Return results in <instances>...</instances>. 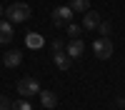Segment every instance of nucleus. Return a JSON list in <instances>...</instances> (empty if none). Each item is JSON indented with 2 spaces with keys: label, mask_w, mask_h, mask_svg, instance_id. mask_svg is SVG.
Listing matches in <instances>:
<instances>
[{
  "label": "nucleus",
  "mask_w": 125,
  "mask_h": 110,
  "mask_svg": "<svg viewBox=\"0 0 125 110\" xmlns=\"http://www.w3.org/2000/svg\"><path fill=\"white\" fill-rule=\"evenodd\" d=\"M25 43H28V48H33V50H38V48H43V38H40L38 33H28V38H25Z\"/></svg>",
  "instance_id": "11"
},
{
  "label": "nucleus",
  "mask_w": 125,
  "mask_h": 110,
  "mask_svg": "<svg viewBox=\"0 0 125 110\" xmlns=\"http://www.w3.org/2000/svg\"><path fill=\"white\" fill-rule=\"evenodd\" d=\"M3 63L8 68H18L20 63H23V53H20V50H8V53L3 55Z\"/></svg>",
  "instance_id": "10"
},
{
  "label": "nucleus",
  "mask_w": 125,
  "mask_h": 110,
  "mask_svg": "<svg viewBox=\"0 0 125 110\" xmlns=\"http://www.w3.org/2000/svg\"><path fill=\"white\" fill-rule=\"evenodd\" d=\"M0 15H3V5H0Z\"/></svg>",
  "instance_id": "19"
},
{
  "label": "nucleus",
  "mask_w": 125,
  "mask_h": 110,
  "mask_svg": "<svg viewBox=\"0 0 125 110\" xmlns=\"http://www.w3.org/2000/svg\"><path fill=\"white\" fill-rule=\"evenodd\" d=\"M100 15L95 13V10H85V18H83V28H85V30H95L98 25H100Z\"/></svg>",
  "instance_id": "7"
},
{
  "label": "nucleus",
  "mask_w": 125,
  "mask_h": 110,
  "mask_svg": "<svg viewBox=\"0 0 125 110\" xmlns=\"http://www.w3.org/2000/svg\"><path fill=\"white\" fill-rule=\"evenodd\" d=\"M113 50H115V45H113L110 38H98L95 43H93V53H95V58H100V60H108L113 55Z\"/></svg>",
  "instance_id": "2"
},
{
  "label": "nucleus",
  "mask_w": 125,
  "mask_h": 110,
  "mask_svg": "<svg viewBox=\"0 0 125 110\" xmlns=\"http://www.w3.org/2000/svg\"><path fill=\"white\" fill-rule=\"evenodd\" d=\"M10 105H13V103H10L5 95H0V110H10Z\"/></svg>",
  "instance_id": "16"
},
{
  "label": "nucleus",
  "mask_w": 125,
  "mask_h": 110,
  "mask_svg": "<svg viewBox=\"0 0 125 110\" xmlns=\"http://www.w3.org/2000/svg\"><path fill=\"white\" fill-rule=\"evenodd\" d=\"M70 20H73V10H70V5H60V8L53 10V23H55L58 28H65Z\"/></svg>",
  "instance_id": "4"
},
{
  "label": "nucleus",
  "mask_w": 125,
  "mask_h": 110,
  "mask_svg": "<svg viewBox=\"0 0 125 110\" xmlns=\"http://www.w3.org/2000/svg\"><path fill=\"white\" fill-rule=\"evenodd\" d=\"M10 110H33V105H30L28 100H15V103L10 105Z\"/></svg>",
  "instance_id": "15"
},
{
  "label": "nucleus",
  "mask_w": 125,
  "mask_h": 110,
  "mask_svg": "<svg viewBox=\"0 0 125 110\" xmlns=\"http://www.w3.org/2000/svg\"><path fill=\"white\" fill-rule=\"evenodd\" d=\"M13 38H15L13 23H10V20H0V45H10Z\"/></svg>",
  "instance_id": "5"
},
{
  "label": "nucleus",
  "mask_w": 125,
  "mask_h": 110,
  "mask_svg": "<svg viewBox=\"0 0 125 110\" xmlns=\"http://www.w3.org/2000/svg\"><path fill=\"white\" fill-rule=\"evenodd\" d=\"M53 63H55L60 70H68V68L73 65V58H70L68 53H62V50H55V53H53Z\"/></svg>",
  "instance_id": "8"
},
{
  "label": "nucleus",
  "mask_w": 125,
  "mask_h": 110,
  "mask_svg": "<svg viewBox=\"0 0 125 110\" xmlns=\"http://www.w3.org/2000/svg\"><path fill=\"white\" fill-rule=\"evenodd\" d=\"M18 93L23 95V98H30V95H38L40 93V83L35 78H23L18 83Z\"/></svg>",
  "instance_id": "3"
},
{
  "label": "nucleus",
  "mask_w": 125,
  "mask_h": 110,
  "mask_svg": "<svg viewBox=\"0 0 125 110\" xmlns=\"http://www.w3.org/2000/svg\"><path fill=\"white\" fill-rule=\"evenodd\" d=\"M62 48H65L62 40H53V53H55V50H62Z\"/></svg>",
  "instance_id": "17"
},
{
  "label": "nucleus",
  "mask_w": 125,
  "mask_h": 110,
  "mask_svg": "<svg viewBox=\"0 0 125 110\" xmlns=\"http://www.w3.org/2000/svg\"><path fill=\"white\" fill-rule=\"evenodd\" d=\"M38 95H40V105H43V108L50 110V108H55V105H58V95L53 93V90H40Z\"/></svg>",
  "instance_id": "9"
},
{
  "label": "nucleus",
  "mask_w": 125,
  "mask_h": 110,
  "mask_svg": "<svg viewBox=\"0 0 125 110\" xmlns=\"http://www.w3.org/2000/svg\"><path fill=\"white\" fill-rule=\"evenodd\" d=\"M115 108H125V98H115Z\"/></svg>",
  "instance_id": "18"
},
{
  "label": "nucleus",
  "mask_w": 125,
  "mask_h": 110,
  "mask_svg": "<svg viewBox=\"0 0 125 110\" xmlns=\"http://www.w3.org/2000/svg\"><path fill=\"white\" fill-rule=\"evenodd\" d=\"M95 30L100 33V38H110V30H113V25L108 23V20H100V25H98Z\"/></svg>",
  "instance_id": "14"
},
{
  "label": "nucleus",
  "mask_w": 125,
  "mask_h": 110,
  "mask_svg": "<svg viewBox=\"0 0 125 110\" xmlns=\"http://www.w3.org/2000/svg\"><path fill=\"white\" fill-rule=\"evenodd\" d=\"M65 30H68V35H70V38H80V33H83V25H78V23H73V20H70V23L65 25Z\"/></svg>",
  "instance_id": "13"
},
{
  "label": "nucleus",
  "mask_w": 125,
  "mask_h": 110,
  "mask_svg": "<svg viewBox=\"0 0 125 110\" xmlns=\"http://www.w3.org/2000/svg\"><path fill=\"white\" fill-rule=\"evenodd\" d=\"M30 15H33L30 5L20 3V0H13V5H8V10H5V18H8L13 25H15V23H25Z\"/></svg>",
  "instance_id": "1"
},
{
  "label": "nucleus",
  "mask_w": 125,
  "mask_h": 110,
  "mask_svg": "<svg viewBox=\"0 0 125 110\" xmlns=\"http://www.w3.org/2000/svg\"><path fill=\"white\" fill-rule=\"evenodd\" d=\"M83 50H85V43H83L80 38H73L70 43L65 45V53H68L73 60H75V58H80V55H83Z\"/></svg>",
  "instance_id": "6"
},
{
  "label": "nucleus",
  "mask_w": 125,
  "mask_h": 110,
  "mask_svg": "<svg viewBox=\"0 0 125 110\" xmlns=\"http://www.w3.org/2000/svg\"><path fill=\"white\" fill-rule=\"evenodd\" d=\"M70 10L73 13H85V10H90V0H73Z\"/></svg>",
  "instance_id": "12"
}]
</instances>
